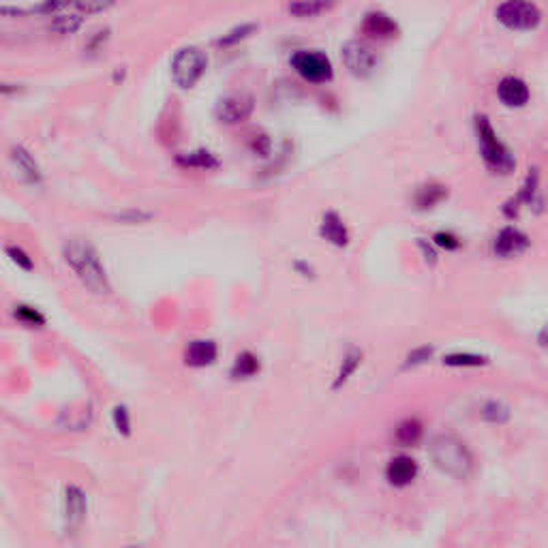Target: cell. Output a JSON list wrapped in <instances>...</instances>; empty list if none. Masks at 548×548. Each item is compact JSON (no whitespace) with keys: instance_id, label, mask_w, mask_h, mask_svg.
Here are the masks:
<instances>
[{"instance_id":"obj_28","label":"cell","mask_w":548,"mask_h":548,"mask_svg":"<svg viewBox=\"0 0 548 548\" xmlns=\"http://www.w3.org/2000/svg\"><path fill=\"white\" fill-rule=\"evenodd\" d=\"M253 30H255V24H242V26H236V28H231L227 35H223V37H221L219 45L229 47V45H233V43H238V41H242V39H247Z\"/></svg>"},{"instance_id":"obj_25","label":"cell","mask_w":548,"mask_h":548,"mask_svg":"<svg viewBox=\"0 0 548 548\" xmlns=\"http://www.w3.org/2000/svg\"><path fill=\"white\" fill-rule=\"evenodd\" d=\"M510 418V409L499 401H489L482 407V420L491 424H504Z\"/></svg>"},{"instance_id":"obj_13","label":"cell","mask_w":548,"mask_h":548,"mask_svg":"<svg viewBox=\"0 0 548 548\" xmlns=\"http://www.w3.org/2000/svg\"><path fill=\"white\" fill-rule=\"evenodd\" d=\"M362 32L369 35V37H375V39H392V37H396L398 26L388 13L373 11V13H369L367 18H364Z\"/></svg>"},{"instance_id":"obj_9","label":"cell","mask_w":548,"mask_h":548,"mask_svg":"<svg viewBox=\"0 0 548 548\" xmlns=\"http://www.w3.org/2000/svg\"><path fill=\"white\" fill-rule=\"evenodd\" d=\"M253 97L251 95H229L217 105V118L225 125H238L253 114Z\"/></svg>"},{"instance_id":"obj_12","label":"cell","mask_w":548,"mask_h":548,"mask_svg":"<svg viewBox=\"0 0 548 548\" xmlns=\"http://www.w3.org/2000/svg\"><path fill=\"white\" fill-rule=\"evenodd\" d=\"M418 475V463L411 456H396L386 467V477L396 489H405Z\"/></svg>"},{"instance_id":"obj_4","label":"cell","mask_w":548,"mask_h":548,"mask_svg":"<svg viewBox=\"0 0 548 548\" xmlns=\"http://www.w3.org/2000/svg\"><path fill=\"white\" fill-rule=\"evenodd\" d=\"M208 69V58L197 47H182L171 60V78L180 88H193Z\"/></svg>"},{"instance_id":"obj_22","label":"cell","mask_w":548,"mask_h":548,"mask_svg":"<svg viewBox=\"0 0 548 548\" xmlns=\"http://www.w3.org/2000/svg\"><path fill=\"white\" fill-rule=\"evenodd\" d=\"M360 362H362V351H360V349H349V353L343 358V364H341V369H339V373H336L334 390L341 388V386L355 373V369L360 367Z\"/></svg>"},{"instance_id":"obj_27","label":"cell","mask_w":548,"mask_h":548,"mask_svg":"<svg viewBox=\"0 0 548 548\" xmlns=\"http://www.w3.org/2000/svg\"><path fill=\"white\" fill-rule=\"evenodd\" d=\"M328 9H330V5H326V3H296V5H289V13H293L298 18H313V16L324 13Z\"/></svg>"},{"instance_id":"obj_19","label":"cell","mask_w":548,"mask_h":548,"mask_svg":"<svg viewBox=\"0 0 548 548\" xmlns=\"http://www.w3.org/2000/svg\"><path fill=\"white\" fill-rule=\"evenodd\" d=\"M446 195H448V191H446V187H442V185H424V187H420L418 193H415V206H418L420 210L433 208V206H437Z\"/></svg>"},{"instance_id":"obj_10","label":"cell","mask_w":548,"mask_h":548,"mask_svg":"<svg viewBox=\"0 0 548 548\" xmlns=\"http://www.w3.org/2000/svg\"><path fill=\"white\" fill-rule=\"evenodd\" d=\"M527 247H529L527 233H523V231L516 229V227H506V229H501L499 236L495 238L493 251H495L497 257L512 260V257H518L520 253H525Z\"/></svg>"},{"instance_id":"obj_24","label":"cell","mask_w":548,"mask_h":548,"mask_svg":"<svg viewBox=\"0 0 548 548\" xmlns=\"http://www.w3.org/2000/svg\"><path fill=\"white\" fill-rule=\"evenodd\" d=\"M111 420H114V429L118 431V435L129 437L133 433V422H131V411L125 405H116L111 411Z\"/></svg>"},{"instance_id":"obj_14","label":"cell","mask_w":548,"mask_h":548,"mask_svg":"<svg viewBox=\"0 0 548 548\" xmlns=\"http://www.w3.org/2000/svg\"><path fill=\"white\" fill-rule=\"evenodd\" d=\"M497 95L501 103L508 107H523L529 101V88L520 78H504L497 86Z\"/></svg>"},{"instance_id":"obj_3","label":"cell","mask_w":548,"mask_h":548,"mask_svg":"<svg viewBox=\"0 0 548 548\" xmlns=\"http://www.w3.org/2000/svg\"><path fill=\"white\" fill-rule=\"evenodd\" d=\"M475 135H477V144H480V152H482L484 163L489 165L495 173H510L514 169L516 161H514L512 152L497 138L495 129L491 127L486 116L475 118Z\"/></svg>"},{"instance_id":"obj_34","label":"cell","mask_w":548,"mask_h":548,"mask_svg":"<svg viewBox=\"0 0 548 548\" xmlns=\"http://www.w3.org/2000/svg\"><path fill=\"white\" fill-rule=\"evenodd\" d=\"M0 92L16 95V92H18V86H16V84H7V82H0Z\"/></svg>"},{"instance_id":"obj_16","label":"cell","mask_w":548,"mask_h":548,"mask_svg":"<svg viewBox=\"0 0 548 548\" xmlns=\"http://www.w3.org/2000/svg\"><path fill=\"white\" fill-rule=\"evenodd\" d=\"M322 236L332 242L334 247H345L349 242V231L343 223V219L336 212H328L322 221Z\"/></svg>"},{"instance_id":"obj_33","label":"cell","mask_w":548,"mask_h":548,"mask_svg":"<svg viewBox=\"0 0 548 548\" xmlns=\"http://www.w3.org/2000/svg\"><path fill=\"white\" fill-rule=\"evenodd\" d=\"M253 148H255L260 154H264V157H266V154H268V148H270V140H268L266 135H260V138L253 142Z\"/></svg>"},{"instance_id":"obj_7","label":"cell","mask_w":548,"mask_h":548,"mask_svg":"<svg viewBox=\"0 0 548 548\" xmlns=\"http://www.w3.org/2000/svg\"><path fill=\"white\" fill-rule=\"evenodd\" d=\"M343 63L355 78H369L377 69V54L364 41H347L343 45Z\"/></svg>"},{"instance_id":"obj_20","label":"cell","mask_w":548,"mask_h":548,"mask_svg":"<svg viewBox=\"0 0 548 548\" xmlns=\"http://www.w3.org/2000/svg\"><path fill=\"white\" fill-rule=\"evenodd\" d=\"M178 163L182 167H197V169H214V167H219L217 157L212 152H208V150H195V152L180 154Z\"/></svg>"},{"instance_id":"obj_17","label":"cell","mask_w":548,"mask_h":548,"mask_svg":"<svg viewBox=\"0 0 548 548\" xmlns=\"http://www.w3.org/2000/svg\"><path fill=\"white\" fill-rule=\"evenodd\" d=\"M260 369H262L260 358L253 351H242V353L236 355L229 375L233 379H251V377H255L260 373Z\"/></svg>"},{"instance_id":"obj_5","label":"cell","mask_w":548,"mask_h":548,"mask_svg":"<svg viewBox=\"0 0 548 548\" xmlns=\"http://www.w3.org/2000/svg\"><path fill=\"white\" fill-rule=\"evenodd\" d=\"M291 67L313 84H324L332 78V63L330 58L322 51H309L300 49L291 56Z\"/></svg>"},{"instance_id":"obj_23","label":"cell","mask_w":548,"mask_h":548,"mask_svg":"<svg viewBox=\"0 0 548 548\" xmlns=\"http://www.w3.org/2000/svg\"><path fill=\"white\" fill-rule=\"evenodd\" d=\"M13 315L20 324H24L26 328H43L45 326V315L35 309V307H28V304H16L13 309Z\"/></svg>"},{"instance_id":"obj_6","label":"cell","mask_w":548,"mask_h":548,"mask_svg":"<svg viewBox=\"0 0 548 548\" xmlns=\"http://www.w3.org/2000/svg\"><path fill=\"white\" fill-rule=\"evenodd\" d=\"M495 16L506 28H512V30H531L542 20V11L535 5L516 3V0H510V3L499 5Z\"/></svg>"},{"instance_id":"obj_35","label":"cell","mask_w":548,"mask_h":548,"mask_svg":"<svg viewBox=\"0 0 548 548\" xmlns=\"http://www.w3.org/2000/svg\"><path fill=\"white\" fill-rule=\"evenodd\" d=\"M127 548H144V546H135V544H133V546H127Z\"/></svg>"},{"instance_id":"obj_1","label":"cell","mask_w":548,"mask_h":548,"mask_svg":"<svg viewBox=\"0 0 548 548\" xmlns=\"http://www.w3.org/2000/svg\"><path fill=\"white\" fill-rule=\"evenodd\" d=\"M63 257L71 266V270L78 274V279L88 287L92 293H109L111 285L105 272V266L101 262L99 251L90 245L88 240L71 238L63 245Z\"/></svg>"},{"instance_id":"obj_21","label":"cell","mask_w":548,"mask_h":548,"mask_svg":"<svg viewBox=\"0 0 548 548\" xmlns=\"http://www.w3.org/2000/svg\"><path fill=\"white\" fill-rule=\"evenodd\" d=\"M82 20H84V18H80V16L71 13V11H69V3H65L63 13L54 16L51 28H54L56 32H60V35H71V32H75V30L82 26Z\"/></svg>"},{"instance_id":"obj_15","label":"cell","mask_w":548,"mask_h":548,"mask_svg":"<svg viewBox=\"0 0 548 548\" xmlns=\"http://www.w3.org/2000/svg\"><path fill=\"white\" fill-rule=\"evenodd\" d=\"M11 161H13V165L18 167L20 176L28 182V185H39L41 178H43V171H41L37 159L24 146H13L11 148Z\"/></svg>"},{"instance_id":"obj_31","label":"cell","mask_w":548,"mask_h":548,"mask_svg":"<svg viewBox=\"0 0 548 548\" xmlns=\"http://www.w3.org/2000/svg\"><path fill=\"white\" fill-rule=\"evenodd\" d=\"M435 245H437V247H444V249H448V251H454V249L461 247V242H458L456 236H452V233H448V231H439V233H435Z\"/></svg>"},{"instance_id":"obj_11","label":"cell","mask_w":548,"mask_h":548,"mask_svg":"<svg viewBox=\"0 0 548 548\" xmlns=\"http://www.w3.org/2000/svg\"><path fill=\"white\" fill-rule=\"evenodd\" d=\"M219 358V347L210 339H195L185 349V362L193 369H204L214 364Z\"/></svg>"},{"instance_id":"obj_29","label":"cell","mask_w":548,"mask_h":548,"mask_svg":"<svg viewBox=\"0 0 548 548\" xmlns=\"http://www.w3.org/2000/svg\"><path fill=\"white\" fill-rule=\"evenodd\" d=\"M7 255L11 257V262L18 266V268H22V270H32L35 268V262H32V257L22 249V247H16V245H11V247H7Z\"/></svg>"},{"instance_id":"obj_26","label":"cell","mask_w":548,"mask_h":548,"mask_svg":"<svg viewBox=\"0 0 548 548\" xmlns=\"http://www.w3.org/2000/svg\"><path fill=\"white\" fill-rule=\"evenodd\" d=\"M486 362L489 360L484 355H475V353H450L444 358V364H448V367H482Z\"/></svg>"},{"instance_id":"obj_18","label":"cell","mask_w":548,"mask_h":548,"mask_svg":"<svg viewBox=\"0 0 548 548\" xmlns=\"http://www.w3.org/2000/svg\"><path fill=\"white\" fill-rule=\"evenodd\" d=\"M422 431H424V429H422V422H420V420L407 418V420H403V422L396 426L394 437H396V442H398L401 446H413V444L420 442Z\"/></svg>"},{"instance_id":"obj_30","label":"cell","mask_w":548,"mask_h":548,"mask_svg":"<svg viewBox=\"0 0 548 548\" xmlns=\"http://www.w3.org/2000/svg\"><path fill=\"white\" fill-rule=\"evenodd\" d=\"M433 355V347H418V349H413L409 355H407V367H415V364H422V362H426Z\"/></svg>"},{"instance_id":"obj_8","label":"cell","mask_w":548,"mask_h":548,"mask_svg":"<svg viewBox=\"0 0 548 548\" xmlns=\"http://www.w3.org/2000/svg\"><path fill=\"white\" fill-rule=\"evenodd\" d=\"M88 514V497L78 484H69L63 495V516L67 531H78Z\"/></svg>"},{"instance_id":"obj_32","label":"cell","mask_w":548,"mask_h":548,"mask_svg":"<svg viewBox=\"0 0 548 548\" xmlns=\"http://www.w3.org/2000/svg\"><path fill=\"white\" fill-rule=\"evenodd\" d=\"M152 214L150 212H144V210H127V212H123V214H118L116 219L118 221H123V223H144V221H148Z\"/></svg>"},{"instance_id":"obj_2","label":"cell","mask_w":548,"mask_h":548,"mask_svg":"<svg viewBox=\"0 0 548 548\" xmlns=\"http://www.w3.org/2000/svg\"><path fill=\"white\" fill-rule=\"evenodd\" d=\"M429 454L435 467L446 475L467 480L473 473V456L469 448L454 435H437L429 446Z\"/></svg>"}]
</instances>
